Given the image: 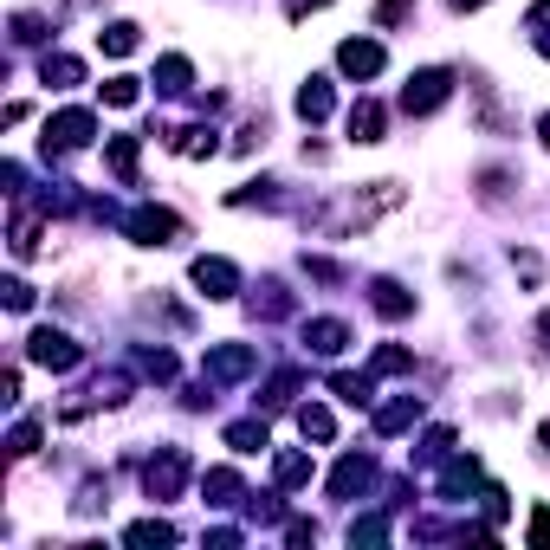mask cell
Masks as SVG:
<instances>
[{
    "label": "cell",
    "mask_w": 550,
    "mask_h": 550,
    "mask_svg": "<svg viewBox=\"0 0 550 550\" xmlns=\"http://www.w3.org/2000/svg\"><path fill=\"white\" fill-rule=\"evenodd\" d=\"M447 91H453L447 72H415V78H408V91H402V110H408V117H428V110L447 104Z\"/></svg>",
    "instance_id": "1"
},
{
    "label": "cell",
    "mask_w": 550,
    "mask_h": 550,
    "mask_svg": "<svg viewBox=\"0 0 550 550\" xmlns=\"http://www.w3.org/2000/svg\"><path fill=\"white\" fill-rule=\"evenodd\" d=\"M130 233H136L143 246H169L175 233H182V220H175L169 208H136V214H130Z\"/></svg>",
    "instance_id": "2"
},
{
    "label": "cell",
    "mask_w": 550,
    "mask_h": 550,
    "mask_svg": "<svg viewBox=\"0 0 550 550\" xmlns=\"http://www.w3.org/2000/svg\"><path fill=\"white\" fill-rule=\"evenodd\" d=\"M26 350H33V363H46V369H72V363H78V343L59 337V330H33V343H26Z\"/></svg>",
    "instance_id": "3"
},
{
    "label": "cell",
    "mask_w": 550,
    "mask_h": 550,
    "mask_svg": "<svg viewBox=\"0 0 550 550\" xmlns=\"http://www.w3.org/2000/svg\"><path fill=\"white\" fill-rule=\"evenodd\" d=\"M337 65H343L350 78H376V72H382V46H376V39H350V46L337 52Z\"/></svg>",
    "instance_id": "4"
},
{
    "label": "cell",
    "mask_w": 550,
    "mask_h": 550,
    "mask_svg": "<svg viewBox=\"0 0 550 550\" xmlns=\"http://www.w3.org/2000/svg\"><path fill=\"white\" fill-rule=\"evenodd\" d=\"M195 285L208 298H233V285H240V272L227 266V259H195Z\"/></svg>",
    "instance_id": "5"
},
{
    "label": "cell",
    "mask_w": 550,
    "mask_h": 550,
    "mask_svg": "<svg viewBox=\"0 0 550 550\" xmlns=\"http://www.w3.org/2000/svg\"><path fill=\"white\" fill-rule=\"evenodd\" d=\"M182 473H188V460H182V453L169 447V453H162V460H156V466L143 473V479H149V499H169V492L182 486Z\"/></svg>",
    "instance_id": "6"
},
{
    "label": "cell",
    "mask_w": 550,
    "mask_h": 550,
    "mask_svg": "<svg viewBox=\"0 0 550 550\" xmlns=\"http://www.w3.org/2000/svg\"><path fill=\"white\" fill-rule=\"evenodd\" d=\"M59 136V149H78V143H91V110H59L52 117V130H46V143Z\"/></svg>",
    "instance_id": "7"
},
{
    "label": "cell",
    "mask_w": 550,
    "mask_h": 550,
    "mask_svg": "<svg viewBox=\"0 0 550 550\" xmlns=\"http://www.w3.org/2000/svg\"><path fill=\"white\" fill-rule=\"evenodd\" d=\"M305 343L318 356H337L343 343H350V324H337V318H318V324H305Z\"/></svg>",
    "instance_id": "8"
},
{
    "label": "cell",
    "mask_w": 550,
    "mask_h": 550,
    "mask_svg": "<svg viewBox=\"0 0 550 550\" xmlns=\"http://www.w3.org/2000/svg\"><path fill=\"white\" fill-rule=\"evenodd\" d=\"M350 136H356V143H382V104H356L350 110Z\"/></svg>",
    "instance_id": "9"
},
{
    "label": "cell",
    "mask_w": 550,
    "mask_h": 550,
    "mask_svg": "<svg viewBox=\"0 0 550 550\" xmlns=\"http://www.w3.org/2000/svg\"><path fill=\"white\" fill-rule=\"evenodd\" d=\"M298 117H305V123H324L330 117V85H324V78H311V85L298 91Z\"/></svg>",
    "instance_id": "10"
},
{
    "label": "cell",
    "mask_w": 550,
    "mask_h": 550,
    "mask_svg": "<svg viewBox=\"0 0 550 550\" xmlns=\"http://www.w3.org/2000/svg\"><path fill=\"white\" fill-rule=\"evenodd\" d=\"M253 369V350H240V343H227V350L208 356V376H246Z\"/></svg>",
    "instance_id": "11"
},
{
    "label": "cell",
    "mask_w": 550,
    "mask_h": 550,
    "mask_svg": "<svg viewBox=\"0 0 550 550\" xmlns=\"http://www.w3.org/2000/svg\"><path fill=\"white\" fill-rule=\"evenodd\" d=\"M356 486H369V460H356V453H350V460L337 466V479H330V492H337V499H350Z\"/></svg>",
    "instance_id": "12"
},
{
    "label": "cell",
    "mask_w": 550,
    "mask_h": 550,
    "mask_svg": "<svg viewBox=\"0 0 550 550\" xmlns=\"http://www.w3.org/2000/svg\"><path fill=\"white\" fill-rule=\"evenodd\" d=\"M376 311H382V318H408V311H415V298H408L402 285L382 279V285H376Z\"/></svg>",
    "instance_id": "13"
},
{
    "label": "cell",
    "mask_w": 550,
    "mask_h": 550,
    "mask_svg": "<svg viewBox=\"0 0 550 550\" xmlns=\"http://www.w3.org/2000/svg\"><path fill=\"white\" fill-rule=\"evenodd\" d=\"M98 46L110 52V59H123V52H136V26H130V20H117V26H104V33H98Z\"/></svg>",
    "instance_id": "14"
},
{
    "label": "cell",
    "mask_w": 550,
    "mask_h": 550,
    "mask_svg": "<svg viewBox=\"0 0 550 550\" xmlns=\"http://www.w3.org/2000/svg\"><path fill=\"white\" fill-rule=\"evenodd\" d=\"M298 428H305V440H330L337 421H330V408H298Z\"/></svg>",
    "instance_id": "15"
},
{
    "label": "cell",
    "mask_w": 550,
    "mask_h": 550,
    "mask_svg": "<svg viewBox=\"0 0 550 550\" xmlns=\"http://www.w3.org/2000/svg\"><path fill=\"white\" fill-rule=\"evenodd\" d=\"M227 447L233 453H259L266 447V428H259V421H240V428H227Z\"/></svg>",
    "instance_id": "16"
},
{
    "label": "cell",
    "mask_w": 550,
    "mask_h": 550,
    "mask_svg": "<svg viewBox=\"0 0 550 550\" xmlns=\"http://www.w3.org/2000/svg\"><path fill=\"white\" fill-rule=\"evenodd\" d=\"M110 169H117L123 182L136 175V136H110Z\"/></svg>",
    "instance_id": "17"
},
{
    "label": "cell",
    "mask_w": 550,
    "mask_h": 550,
    "mask_svg": "<svg viewBox=\"0 0 550 550\" xmlns=\"http://www.w3.org/2000/svg\"><path fill=\"white\" fill-rule=\"evenodd\" d=\"M415 415H421V402H415V395H408V402L382 408V415H376V428H382V434H395V428H408V421H415Z\"/></svg>",
    "instance_id": "18"
},
{
    "label": "cell",
    "mask_w": 550,
    "mask_h": 550,
    "mask_svg": "<svg viewBox=\"0 0 550 550\" xmlns=\"http://www.w3.org/2000/svg\"><path fill=\"white\" fill-rule=\"evenodd\" d=\"M130 544H175V525H162V518H143V525H130Z\"/></svg>",
    "instance_id": "19"
},
{
    "label": "cell",
    "mask_w": 550,
    "mask_h": 550,
    "mask_svg": "<svg viewBox=\"0 0 550 550\" xmlns=\"http://www.w3.org/2000/svg\"><path fill=\"white\" fill-rule=\"evenodd\" d=\"M298 479H311V460L305 453H279V486H298Z\"/></svg>",
    "instance_id": "20"
},
{
    "label": "cell",
    "mask_w": 550,
    "mask_h": 550,
    "mask_svg": "<svg viewBox=\"0 0 550 550\" xmlns=\"http://www.w3.org/2000/svg\"><path fill=\"white\" fill-rule=\"evenodd\" d=\"M39 72H46V85H78V59H46Z\"/></svg>",
    "instance_id": "21"
},
{
    "label": "cell",
    "mask_w": 550,
    "mask_h": 550,
    "mask_svg": "<svg viewBox=\"0 0 550 550\" xmlns=\"http://www.w3.org/2000/svg\"><path fill=\"white\" fill-rule=\"evenodd\" d=\"M330 389H337L343 402H356V408L369 402V376H337V382H330Z\"/></svg>",
    "instance_id": "22"
},
{
    "label": "cell",
    "mask_w": 550,
    "mask_h": 550,
    "mask_svg": "<svg viewBox=\"0 0 550 550\" xmlns=\"http://www.w3.org/2000/svg\"><path fill=\"white\" fill-rule=\"evenodd\" d=\"M104 104H136V78H110V85H104Z\"/></svg>",
    "instance_id": "23"
},
{
    "label": "cell",
    "mask_w": 550,
    "mask_h": 550,
    "mask_svg": "<svg viewBox=\"0 0 550 550\" xmlns=\"http://www.w3.org/2000/svg\"><path fill=\"white\" fill-rule=\"evenodd\" d=\"M188 85V59H162V91H182Z\"/></svg>",
    "instance_id": "24"
},
{
    "label": "cell",
    "mask_w": 550,
    "mask_h": 550,
    "mask_svg": "<svg viewBox=\"0 0 550 550\" xmlns=\"http://www.w3.org/2000/svg\"><path fill=\"white\" fill-rule=\"evenodd\" d=\"M376 369H382V376H395V369H408V350H395V343H389V350H376Z\"/></svg>",
    "instance_id": "25"
},
{
    "label": "cell",
    "mask_w": 550,
    "mask_h": 550,
    "mask_svg": "<svg viewBox=\"0 0 550 550\" xmlns=\"http://www.w3.org/2000/svg\"><path fill=\"white\" fill-rule=\"evenodd\" d=\"M531 544H550V505H538V512H531Z\"/></svg>",
    "instance_id": "26"
},
{
    "label": "cell",
    "mask_w": 550,
    "mask_h": 550,
    "mask_svg": "<svg viewBox=\"0 0 550 550\" xmlns=\"http://www.w3.org/2000/svg\"><path fill=\"white\" fill-rule=\"evenodd\" d=\"M33 440H39V428H33V421H20V428H13V453H33Z\"/></svg>",
    "instance_id": "27"
},
{
    "label": "cell",
    "mask_w": 550,
    "mask_h": 550,
    "mask_svg": "<svg viewBox=\"0 0 550 550\" xmlns=\"http://www.w3.org/2000/svg\"><path fill=\"white\" fill-rule=\"evenodd\" d=\"M402 13H408V0H382V7H376V20H382V26H395Z\"/></svg>",
    "instance_id": "28"
},
{
    "label": "cell",
    "mask_w": 550,
    "mask_h": 550,
    "mask_svg": "<svg viewBox=\"0 0 550 550\" xmlns=\"http://www.w3.org/2000/svg\"><path fill=\"white\" fill-rule=\"evenodd\" d=\"M7 305H13V311H26V305H33V292H26L20 279H7Z\"/></svg>",
    "instance_id": "29"
},
{
    "label": "cell",
    "mask_w": 550,
    "mask_h": 550,
    "mask_svg": "<svg viewBox=\"0 0 550 550\" xmlns=\"http://www.w3.org/2000/svg\"><path fill=\"white\" fill-rule=\"evenodd\" d=\"M538 440H544V460H550V421H544V428H538Z\"/></svg>",
    "instance_id": "30"
},
{
    "label": "cell",
    "mask_w": 550,
    "mask_h": 550,
    "mask_svg": "<svg viewBox=\"0 0 550 550\" xmlns=\"http://www.w3.org/2000/svg\"><path fill=\"white\" fill-rule=\"evenodd\" d=\"M538 136H544V149H550V117H544V123H538Z\"/></svg>",
    "instance_id": "31"
},
{
    "label": "cell",
    "mask_w": 550,
    "mask_h": 550,
    "mask_svg": "<svg viewBox=\"0 0 550 550\" xmlns=\"http://www.w3.org/2000/svg\"><path fill=\"white\" fill-rule=\"evenodd\" d=\"M453 7H460V13H466V7H486V0H453Z\"/></svg>",
    "instance_id": "32"
}]
</instances>
